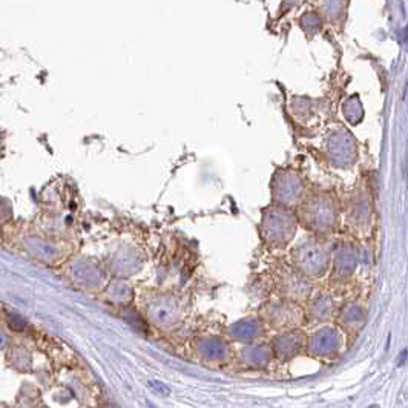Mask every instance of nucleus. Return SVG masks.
I'll list each match as a JSON object with an SVG mask.
<instances>
[{
    "label": "nucleus",
    "instance_id": "f03ea898",
    "mask_svg": "<svg viewBox=\"0 0 408 408\" xmlns=\"http://www.w3.org/2000/svg\"><path fill=\"white\" fill-rule=\"evenodd\" d=\"M148 405H149V408H157V405H154V404H150L149 400H148Z\"/></svg>",
    "mask_w": 408,
    "mask_h": 408
},
{
    "label": "nucleus",
    "instance_id": "f257e3e1",
    "mask_svg": "<svg viewBox=\"0 0 408 408\" xmlns=\"http://www.w3.org/2000/svg\"><path fill=\"white\" fill-rule=\"evenodd\" d=\"M149 389L158 393V395H163V396H169L171 395V389L168 385H164L160 381H149Z\"/></svg>",
    "mask_w": 408,
    "mask_h": 408
}]
</instances>
